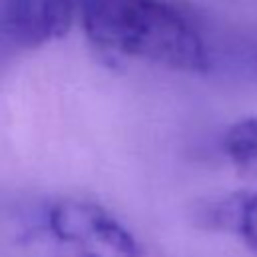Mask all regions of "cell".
Returning <instances> with one entry per match:
<instances>
[{
  "mask_svg": "<svg viewBox=\"0 0 257 257\" xmlns=\"http://www.w3.org/2000/svg\"><path fill=\"white\" fill-rule=\"evenodd\" d=\"M76 10L86 36L102 50L181 72L209 68L201 32L169 0H76Z\"/></svg>",
  "mask_w": 257,
  "mask_h": 257,
  "instance_id": "6da1fadb",
  "label": "cell"
},
{
  "mask_svg": "<svg viewBox=\"0 0 257 257\" xmlns=\"http://www.w3.org/2000/svg\"><path fill=\"white\" fill-rule=\"evenodd\" d=\"M46 227L60 241L94 239L118 257H143V247L133 233L102 207L86 201H62L50 207Z\"/></svg>",
  "mask_w": 257,
  "mask_h": 257,
  "instance_id": "7a4b0ae2",
  "label": "cell"
},
{
  "mask_svg": "<svg viewBox=\"0 0 257 257\" xmlns=\"http://www.w3.org/2000/svg\"><path fill=\"white\" fill-rule=\"evenodd\" d=\"M74 12L76 0H0V34L18 48H40L70 30Z\"/></svg>",
  "mask_w": 257,
  "mask_h": 257,
  "instance_id": "3957f363",
  "label": "cell"
},
{
  "mask_svg": "<svg viewBox=\"0 0 257 257\" xmlns=\"http://www.w3.org/2000/svg\"><path fill=\"white\" fill-rule=\"evenodd\" d=\"M201 229L235 235L257 255V191H235L203 201L195 211Z\"/></svg>",
  "mask_w": 257,
  "mask_h": 257,
  "instance_id": "277c9868",
  "label": "cell"
},
{
  "mask_svg": "<svg viewBox=\"0 0 257 257\" xmlns=\"http://www.w3.org/2000/svg\"><path fill=\"white\" fill-rule=\"evenodd\" d=\"M223 153L245 175L257 173V116H247L233 122L223 139Z\"/></svg>",
  "mask_w": 257,
  "mask_h": 257,
  "instance_id": "5b68a950",
  "label": "cell"
}]
</instances>
